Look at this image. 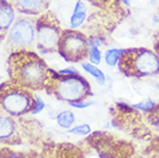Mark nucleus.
<instances>
[{"instance_id": "nucleus-1", "label": "nucleus", "mask_w": 159, "mask_h": 158, "mask_svg": "<svg viewBox=\"0 0 159 158\" xmlns=\"http://www.w3.org/2000/svg\"><path fill=\"white\" fill-rule=\"evenodd\" d=\"M7 71L13 83L37 91L46 87L50 68L35 52L17 50L8 57Z\"/></svg>"}, {"instance_id": "nucleus-2", "label": "nucleus", "mask_w": 159, "mask_h": 158, "mask_svg": "<svg viewBox=\"0 0 159 158\" xmlns=\"http://www.w3.org/2000/svg\"><path fill=\"white\" fill-rule=\"evenodd\" d=\"M45 90L59 100L69 104L85 100L92 95L90 83L80 73L62 74L60 72L50 69Z\"/></svg>"}, {"instance_id": "nucleus-3", "label": "nucleus", "mask_w": 159, "mask_h": 158, "mask_svg": "<svg viewBox=\"0 0 159 158\" xmlns=\"http://www.w3.org/2000/svg\"><path fill=\"white\" fill-rule=\"evenodd\" d=\"M120 72L129 77H144L159 74V57L145 48L123 50L119 60Z\"/></svg>"}, {"instance_id": "nucleus-4", "label": "nucleus", "mask_w": 159, "mask_h": 158, "mask_svg": "<svg viewBox=\"0 0 159 158\" xmlns=\"http://www.w3.org/2000/svg\"><path fill=\"white\" fill-rule=\"evenodd\" d=\"M0 105L5 113L12 117H21L30 113L36 105V96L31 90L16 83L5 82L0 90Z\"/></svg>"}, {"instance_id": "nucleus-5", "label": "nucleus", "mask_w": 159, "mask_h": 158, "mask_svg": "<svg viewBox=\"0 0 159 158\" xmlns=\"http://www.w3.org/2000/svg\"><path fill=\"white\" fill-rule=\"evenodd\" d=\"M61 34L62 29L59 21L51 11L40 14L36 21V40L37 49L42 54L58 51V43Z\"/></svg>"}, {"instance_id": "nucleus-6", "label": "nucleus", "mask_w": 159, "mask_h": 158, "mask_svg": "<svg viewBox=\"0 0 159 158\" xmlns=\"http://www.w3.org/2000/svg\"><path fill=\"white\" fill-rule=\"evenodd\" d=\"M90 42L83 32L75 29L62 30L58 43V53L68 63H81L89 57Z\"/></svg>"}, {"instance_id": "nucleus-7", "label": "nucleus", "mask_w": 159, "mask_h": 158, "mask_svg": "<svg viewBox=\"0 0 159 158\" xmlns=\"http://www.w3.org/2000/svg\"><path fill=\"white\" fill-rule=\"evenodd\" d=\"M7 43L9 46L17 50H25L31 46L36 38V26L32 20L20 17L13 23L7 34Z\"/></svg>"}, {"instance_id": "nucleus-8", "label": "nucleus", "mask_w": 159, "mask_h": 158, "mask_svg": "<svg viewBox=\"0 0 159 158\" xmlns=\"http://www.w3.org/2000/svg\"><path fill=\"white\" fill-rule=\"evenodd\" d=\"M20 136V131L16 123L7 113H1L0 117V138L4 144H19L22 142Z\"/></svg>"}, {"instance_id": "nucleus-9", "label": "nucleus", "mask_w": 159, "mask_h": 158, "mask_svg": "<svg viewBox=\"0 0 159 158\" xmlns=\"http://www.w3.org/2000/svg\"><path fill=\"white\" fill-rule=\"evenodd\" d=\"M14 9L27 15H39L48 11V0H9Z\"/></svg>"}, {"instance_id": "nucleus-10", "label": "nucleus", "mask_w": 159, "mask_h": 158, "mask_svg": "<svg viewBox=\"0 0 159 158\" xmlns=\"http://www.w3.org/2000/svg\"><path fill=\"white\" fill-rule=\"evenodd\" d=\"M15 14L14 7L8 0H0V37L1 40L7 36L12 27Z\"/></svg>"}, {"instance_id": "nucleus-11", "label": "nucleus", "mask_w": 159, "mask_h": 158, "mask_svg": "<svg viewBox=\"0 0 159 158\" xmlns=\"http://www.w3.org/2000/svg\"><path fill=\"white\" fill-rule=\"evenodd\" d=\"M88 8L83 0H77L75 4V8L73 11L72 17H70V26L72 28H79L84 23V21L87 20Z\"/></svg>"}, {"instance_id": "nucleus-12", "label": "nucleus", "mask_w": 159, "mask_h": 158, "mask_svg": "<svg viewBox=\"0 0 159 158\" xmlns=\"http://www.w3.org/2000/svg\"><path fill=\"white\" fill-rule=\"evenodd\" d=\"M87 1L100 11L119 12V9H121L120 0H87Z\"/></svg>"}, {"instance_id": "nucleus-13", "label": "nucleus", "mask_w": 159, "mask_h": 158, "mask_svg": "<svg viewBox=\"0 0 159 158\" xmlns=\"http://www.w3.org/2000/svg\"><path fill=\"white\" fill-rule=\"evenodd\" d=\"M57 121L59 123V126L68 129V128L72 127L73 123H75V117L70 111H62L57 117Z\"/></svg>"}, {"instance_id": "nucleus-14", "label": "nucleus", "mask_w": 159, "mask_h": 158, "mask_svg": "<svg viewBox=\"0 0 159 158\" xmlns=\"http://www.w3.org/2000/svg\"><path fill=\"white\" fill-rule=\"evenodd\" d=\"M81 66H82V68H83L87 73L91 74V75L98 81L99 84H103V83L105 82V75H104L103 72L100 71L99 68H97L96 66H93L92 63H82Z\"/></svg>"}, {"instance_id": "nucleus-15", "label": "nucleus", "mask_w": 159, "mask_h": 158, "mask_svg": "<svg viewBox=\"0 0 159 158\" xmlns=\"http://www.w3.org/2000/svg\"><path fill=\"white\" fill-rule=\"evenodd\" d=\"M1 158H36V155L31 152H21V151L11 150L8 148H2Z\"/></svg>"}, {"instance_id": "nucleus-16", "label": "nucleus", "mask_w": 159, "mask_h": 158, "mask_svg": "<svg viewBox=\"0 0 159 158\" xmlns=\"http://www.w3.org/2000/svg\"><path fill=\"white\" fill-rule=\"evenodd\" d=\"M122 51L123 50H119V49H110L105 52V61L108 66H116L119 63Z\"/></svg>"}, {"instance_id": "nucleus-17", "label": "nucleus", "mask_w": 159, "mask_h": 158, "mask_svg": "<svg viewBox=\"0 0 159 158\" xmlns=\"http://www.w3.org/2000/svg\"><path fill=\"white\" fill-rule=\"evenodd\" d=\"M89 42H90V49H89V57L88 58L90 59L91 63L98 65L100 63V59H102V52H100L97 44H95L90 40H89Z\"/></svg>"}, {"instance_id": "nucleus-18", "label": "nucleus", "mask_w": 159, "mask_h": 158, "mask_svg": "<svg viewBox=\"0 0 159 158\" xmlns=\"http://www.w3.org/2000/svg\"><path fill=\"white\" fill-rule=\"evenodd\" d=\"M133 107H134V109H137L139 111L152 112V111H155V109L157 107V103L153 102V100H145V102H142V103L135 104Z\"/></svg>"}, {"instance_id": "nucleus-19", "label": "nucleus", "mask_w": 159, "mask_h": 158, "mask_svg": "<svg viewBox=\"0 0 159 158\" xmlns=\"http://www.w3.org/2000/svg\"><path fill=\"white\" fill-rule=\"evenodd\" d=\"M90 131H91V128L89 125H80V126L74 127L73 129H69V133L77 135H87L90 133Z\"/></svg>"}, {"instance_id": "nucleus-20", "label": "nucleus", "mask_w": 159, "mask_h": 158, "mask_svg": "<svg viewBox=\"0 0 159 158\" xmlns=\"http://www.w3.org/2000/svg\"><path fill=\"white\" fill-rule=\"evenodd\" d=\"M44 106H45V104H44L43 99L40 98L39 96H36V105H35V109H34V111H32V114L39 113L40 111L44 109Z\"/></svg>"}, {"instance_id": "nucleus-21", "label": "nucleus", "mask_w": 159, "mask_h": 158, "mask_svg": "<svg viewBox=\"0 0 159 158\" xmlns=\"http://www.w3.org/2000/svg\"><path fill=\"white\" fill-rule=\"evenodd\" d=\"M70 105L74 107H77V109H83V107H88V106H90V105H92V102L81 100V102H77V103H72Z\"/></svg>"}, {"instance_id": "nucleus-22", "label": "nucleus", "mask_w": 159, "mask_h": 158, "mask_svg": "<svg viewBox=\"0 0 159 158\" xmlns=\"http://www.w3.org/2000/svg\"><path fill=\"white\" fill-rule=\"evenodd\" d=\"M60 73H62V74H75V73H79V72L76 71L75 68H66V69H62V71H60Z\"/></svg>"}, {"instance_id": "nucleus-23", "label": "nucleus", "mask_w": 159, "mask_h": 158, "mask_svg": "<svg viewBox=\"0 0 159 158\" xmlns=\"http://www.w3.org/2000/svg\"><path fill=\"white\" fill-rule=\"evenodd\" d=\"M155 52L158 54V57H159V40L155 43Z\"/></svg>"}, {"instance_id": "nucleus-24", "label": "nucleus", "mask_w": 159, "mask_h": 158, "mask_svg": "<svg viewBox=\"0 0 159 158\" xmlns=\"http://www.w3.org/2000/svg\"><path fill=\"white\" fill-rule=\"evenodd\" d=\"M120 1H123V2H125L126 5H129V4H130V0H120Z\"/></svg>"}, {"instance_id": "nucleus-25", "label": "nucleus", "mask_w": 159, "mask_h": 158, "mask_svg": "<svg viewBox=\"0 0 159 158\" xmlns=\"http://www.w3.org/2000/svg\"><path fill=\"white\" fill-rule=\"evenodd\" d=\"M155 125H156V126H157V127H159V119H158V120H156V121H155Z\"/></svg>"}]
</instances>
